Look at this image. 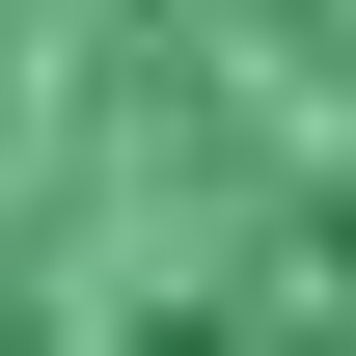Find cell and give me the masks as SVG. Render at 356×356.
<instances>
[{"mask_svg":"<svg viewBox=\"0 0 356 356\" xmlns=\"http://www.w3.org/2000/svg\"><path fill=\"white\" fill-rule=\"evenodd\" d=\"M0 356H356V0H0Z\"/></svg>","mask_w":356,"mask_h":356,"instance_id":"6da1fadb","label":"cell"}]
</instances>
